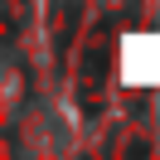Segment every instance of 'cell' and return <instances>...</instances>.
<instances>
[{"label":"cell","mask_w":160,"mask_h":160,"mask_svg":"<svg viewBox=\"0 0 160 160\" xmlns=\"http://www.w3.org/2000/svg\"><path fill=\"white\" fill-rule=\"evenodd\" d=\"M82 73H88V78H102V73H107V44H92V49L82 53Z\"/></svg>","instance_id":"1"}]
</instances>
